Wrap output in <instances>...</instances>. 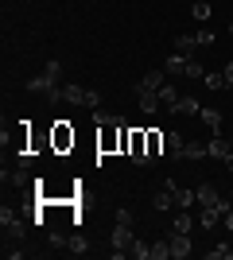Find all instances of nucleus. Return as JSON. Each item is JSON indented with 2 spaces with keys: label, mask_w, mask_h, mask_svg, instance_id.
I'll return each instance as SVG.
<instances>
[{
  "label": "nucleus",
  "mask_w": 233,
  "mask_h": 260,
  "mask_svg": "<svg viewBox=\"0 0 233 260\" xmlns=\"http://www.w3.org/2000/svg\"><path fill=\"white\" fill-rule=\"evenodd\" d=\"M198 206H214V210H222V217L233 210V202H225L222 194H218V186L214 183H202L198 186Z\"/></svg>",
  "instance_id": "39448f33"
},
{
  "label": "nucleus",
  "mask_w": 233,
  "mask_h": 260,
  "mask_svg": "<svg viewBox=\"0 0 233 260\" xmlns=\"http://www.w3.org/2000/svg\"><path fill=\"white\" fill-rule=\"evenodd\" d=\"M0 229H4V237H23V221L16 217V210H0Z\"/></svg>",
  "instance_id": "0eeeda50"
},
{
  "label": "nucleus",
  "mask_w": 233,
  "mask_h": 260,
  "mask_svg": "<svg viewBox=\"0 0 233 260\" xmlns=\"http://www.w3.org/2000/svg\"><path fill=\"white\" fill-rule=\"evenodd\" d=\"M62 101H70V105H82V109H101V93H93V89L86 86H62Z\"/></svg>",
  "instance_id": "7ed1b4c3"
},
{
  "label": "nucleus",
  "mask_w": 233,
  "mask_h": 260,
  "mask_svg": "<svg viewBox=\"0 0 233 260\" xmlns=\"http://www.w3.org/2000/svg\"><path fill=\"white\" fill-rule=\"evenodd\" d=\"M229 152H233V148H229V140H225L222 132H214L210 140H206V155H214V159H225Z\"/></svg>",
  "instance_id": "9d476101"
},
{
  "label": "nucleus",
  "mask_w": 233,
  "mask_h": 260,
  "mask_svg": "<svg viewBox=\"0 0 233 260\" xmlns=\"http://www.w3.org/2000/svg\"><path fill=\"white\" fill-rule=\"evenodd\" d=\"M167 241H171V256H175V260H187L190 252H194L190 233H175V229H171V237H167Z\"/></svg>",
  "instance_id": "423d86ee"
},
{
  "label": "nucleus",
  "mask_w": 233,
  "mask_h": 260,
  "mask_svg": "<svg viewBox=\"0 0 233 260\" xmlns=\"http://www.w3.org/2000/svg\"><path fill=\"white\" fill-rule=\"evenodd\" d=\"M198 120H202L210 132H222V113H218V109H206V105H202V109H198Z\"/></svg>",
  "instance_id": "ddd939ff"
},
{
  "label": "nucleus",
  "mask_w": 233,
  "mask_h": 260,
  "mask_svg": "<svg viewBox=\"0 0 233 260\" xmlns=\"http://www.w3.org/2000/svg\"><path fill=\"white\" fill-rule=\"evenodd\" d=\"M152 206L159 210V214H167V210H175V183L171 179H163V190L152 198Z\"/></svg>",
  "instance_id": "6e6552de"
},
{
  "label": "nucleus",
  "mask_w": 233,
  "mask_h": 260,
  "mask_svg": "<svg viewBox=\"0 0 233 260\" xmlns=\"http://www.w3.org/2000/svg\"><path fill=\"white\" fill-rule=\"evenodd\" d=\"M136 98H140V113H148V117H152L155 109L163 105V101H159V93H155V89H144V93H136Z\"/></svg>",
  "instance_id": "4468645a"
},
{
  "label": "nucleus",
  "mask_w": 233,
  "mask_h": 260,
  "mask_svg": "<svg viewBox=\"0 0 233 260\" xmlns=\"http://www.w3.org/2000/svg\"><path fill=\"white\" fill-rule=\"evenodd\" d=\"M202 82H206L210 89H222V86H225V74H206Z\"/></svg>",
  "instance_id": "c756f323"
},
{
  "label": "nucleus",
  "mask_w": 233,
  "mask_h": 260,
  "mask_svg": "<svg viewBox=\"0 0 233 260\" xmlns=\"http://www.w3.org/2000/svg\"><path fill=\"white\" fill-rule=\"evenodd\" d=\"M8 183H12V186H27V175H23V171H16V175L8 179Z\"/></svg>",
  "instance_id": "2f4dec72"
},
{
  "label": "nucleus",
  "mask_w": 233,
  "mask_h": 260,
  "mask_svg": "<svg viewBox=\"0 0 233 260\" xmlns=\"http://www.w3.org/2000/svg\"><path fill=\"white\" fill-rule=\"evenodd\" d=\"M171 256V241H155L152 245V260H167Z\"/></svg>",
  "instance_id": "a878e982"
},
{
  "label": "nucleus",
  "mask_w": 233,
  "mask_h": 260,
  "mask_svg": "<svg viewBox=\"0 0 233 260\" xmlns=\"http://www.w3.org/2000/svg\"><path fill=\"white\" fill-rule=\"evenodd\" d=\"M222 221H225V229H233V210H229V214L222 217Z\"/></svg>",
  "instance_id": "72a5a7b5"
},
{
  "label": "nucleus",
  "mask_w": 233,
  "mask_h": 260,
  "mask_svg": "<svg viewBox=\"0 0 233 260\" xmlns=\"http://www.w3.org/2000/svg\"><path fill=\"white\" fill-rule=\"evenodd\" d=\"M198 98H179L175 101V105H171V109H167V113H171V117H198Z\"/></svg>",
  "instance_id": "1a4fd4ad"
},
{
  "label": "nucleus",
  "mask_w": 233,
  "mask_h": 260,
  "mask_svg": "<svg viewBox=\"0 0 233 260\" xmlns=\"http://www.w3.org/2000/svg\"><path fill=\"white\" fill-rule=\"evenodd\" d=\"M27 93H43V98H55L62 101V82H58V74H51V70H43V74H35L31 82H27Z\"/></svg>",
  "instance_id": "f03ea898"
},
{
  "label": "nucleus",
  "mask_w": 233,
  "mask_h": 260,
  "mask_svg": "<svg viewBox=\"0 0 233 260\" xmlns=\"http://www.w3.org/2000/svg\"><path fill=\"white\" fill-rule=\"evenodd\" d=\"M155 93H159V101H163V109H171V105H175L179 98H183V93H179L175 86H167V82H163V86H159V89H155Z\"/></svg>",
  "instance_id": "412c9836"
},
{
  "label": "nucleus",
  "mask_w": 233,
  "mask_h": 260,
  "mask_svg": "<svg viewBox=\"0 0 233 260\" xmlns=\"http://www.w3.org/2000/svg\"><path fill=\"white\" fill-rule=\"evenodd\" d=\"M187 78H190V82H198V78H206V70H202V62H194V58H187Z\"/></svg>",
  "instance_id": "cd10ccee"
},
{
  "label": "nucleus",
  "mask_w": 233,
  "mask_h": 260,
  "mask_svg": "<svg viewBox=\"0 0 233 260\" xmlns=\"http://www.w3.org/2000/svg\"><path fill=\"white\" fill-rule=\"evenodd\" d=\"M198 221H202V229H214L218 221H222V210H214V206H202Z\"/></svg>",
  "instance_id": "6ab92c4d"
},
{
  "label": "nucleus",
  "mask_w": 233,
  "mask_h": 260,
  "mask_svg": "<svg viewBox=\"0 0 233 260\" xmlns=\"http://www.w3.org/2000/svg\"><path fill=\"white\" fill-rule=\"evenodd\" d=\"M132 256H136V260H152V245L136 237V241H132Z\"/></svg>",
  "instance_id": "b1692460"
},
{
  "label": "nucleus",
  "mask_w": 233,
  "mask_h": 260,
  "mask_svg": "<svg viewBox=\"0 0 233 260\" xmlns=\"http://www.w3.org/2000/svg\"><path fill=\"white\" fill-rule=\"evenodd\" d=\"M113 256L121 260V256H128L132 252V241H136V233H132V225H124V221H117V229H113Z\"/></svg>",
  "instance_id": "20e7f679"
},
{
  "label": "nucleus",
  "mask_w": 233,
  "mask_h": 260,
  "mask_svg": "<svg viewBox=\"0 0 233 260\" xmlns=\"http://www.w3.org/2000/svg\"><path fill=\"white\" fill-rule=\"evenodd\" d=\"M179 159H190V163L206 159V144H202V140H187V144H183V152H179Z\"/></svg>",
  "instance_id": "f8f14e48"
},
{
  "label": "nucleus",
  "mask_w": 233,
  "mask_h": 260,
  "mask_svg": "<svg viewBox=\"0 0 233 260\" xmlns=\"http://www.w3.org/2000/svg\"><path fill=\"white\" fill-rule=\"evenodd\" d=\"M163 74H167V70H148V74L136 82L132 93H144V89H159V86H163Z\"/></svg>",
  "instance_id": "9b49d317"
},
{
  "label": "nucleus",
  "mask_w": 233,
  "mask_h": 260,
  "mask_svg": "<svg viewBox=\"0 0 233 260\" xmlns=\"http://www.w3.org/2000/svg\"><path fill=\"white\" fill-rule=\"evenodd\" d=\"M187 58H190V54H171V58H167V62H163V70H167V74H187Z\"/></svg>",
  "instance_id": "dca6fc26"
},
{
  "label": "nucleus",
  "mask_w": 233,
  "mask_h": 260,
  "mask_svg": "<svg viewBox=\"0 0 233 260\" xmlns=\"http://www.w3.org/2000/svg\"><path fill=\"white\" fill-rule=\"evenodd\" d=\"M66 245H70V252H78V256H82V252H89V249H86V241H82V237H66Z\"/></svg>",
  "instance_id": "7c9ffc66"
},
{
  "label": "nucleus",
  "mask_w": 233,
  "mask_h": 260,
  "mask_svg": "<svg viewBox=\"0 0 233 260\" xmlns=\"http://www.w3.org/2000/svg\"><path fill=\"white\" fill-rule=\"evenodd\" d=\"M183 144H187V136H183V132H171V136H167V152H171V159H179Z\"/></svg>",
  "instance_id": "5701e85b"
},
{
  "label": "nucleus",
  "mask_w": 233,
  "mask_h": 260,
  "mask_svg": "<svg viewBox=\"0 0 233 260\" xmlns=\"http://www.w3.org/2000/svg\"><path fill=\"white\" fill-rule=\"evenodd\" d=\"M190 12H194V20H210V4H206V0H194Z\"/></svg>",
  "instance_id": "c85d7f7f"
},
{
  "label": "nucleus",
  "mask_w": 233,
  "mask_h": 260,
  "mask_svg": "<svg viewBox=\"0 0 233 260\" xmlns=\"http://www.w3.org/2000/svg\"><path fill=\"white\" fill-rule=\"evenodd\" d=\"M159 148H163V136H159V132H148V155H159Z\"/></svg>",
  "instance_id": "bb28decb"
},
{
  "label": "nucleus",
  "mask_w": 233,
  "mask_h": 260,
  "mask_svg": "<svg viewBox=\"0 0 233 260\" xmlns=\"http://www.w3.org/2000/svg\"><path fill=\"white\" fill-rule=\"evenodd\" d=\"M74 144V132L66 128V120H58V128H55V148H70Z\"/></svg>",
  "instance_id": "a211bd4d"
},
{
  "label": "nucleus",
  "mask_w": 233,
  "mask_h": 260,
  "mask_svg": "<svg viewBox=\"0 0 233 260\" xmlns=\"http://www.w3.org/2000/svg\"><path fill=\"white\" fill-rule=\"evenodd\" d=\"M229 35H233V23H229Z\"/></svg>",
  "instance_id": "c9c22d12"
},
{
  "label": "nucleus",
  "mask_w": 233,
  "mask_h": 260,
  "mask_svg": "<svg viewBox=\"0 0 233 260\" xmlns=\"http://www.w3.org/2000/svg\"><path fill=\"white\" fill-rule=\"evenodd\" d=\"M194 198H198V190H187V186H175V210H190V206H194Z\"/></svg>",
  "instance_id": "2eb2a0df"
},
{
  "label": "nucleus",
  "mask_w": 233,
  "mask_h": 260,
  "mask_svg": "<svg viewBox=\"0 0 233 260\" xmlns=\"http://www.w3.org/2000/svg\"><path fill=\"white\" fill-rule=\"evenodd\" d=\"M93 124L97 128H113V124H124L121 117H113V113H101V109H93Z\"/></svg>",
  "instance_id": "4be33fe9"
},
{
  "label": "nucleus",
  "mask_w": 233,
  "mask_h": 260,
  "mask_svg": "<svg viewBox=\"0 0 233 260\" xmlns=\"http://www.w3.org/2000/svg\"><path fill=\"white\" fill-rule=\"evenodd\" d=\"M222 163H225V167H229V171H233V152H229V155H225V159H222Z\"/></svg>",
  "instance_id": "f704fd0d"
},
{
  "label": "nucleus",
  "mask_w": 233,
  "mask_h": 260,
  "mask_svg": "<svg viewBox=\"0 0 233 260\" xmlns=\"http://www.w3.org/2000/svg\"><path fill=\"white\" fill-rule=\"evenodd\" d=\"M171 229H175V233H190V229H194V217H190L187 210H179L175 221H171Z\"/></svg>",
  "instance_id": "aec40b11"
},
{
  "label": "nucleus",
  "mask_w": 233,
  "mask_h": 260,
  "mask_svg": "<svg viewBox=\"0 0 233 260\" xmlns=\"http://www.w3.org/2000/svg\"><path fill=\"white\" fill-rule=\"evenodd\" d=\"M206 260H233V249L229 245H214V249L206 252Z\"/></svg>",
  "instance_id": "393cba45"
},
{
  "label": "nucleus",
  "mask_w": 233,
  "mask_h": 260,
  "mask_svg": "<svg viewBox=\"0 0 233 260\" xmlns=\"http://www.w3.org/2000/svg\"><path fill=\"white\" fill-rule=\"evenodd\" d=\"M121 144L128 148V155H132V163H136V167H148V163H152V155H148V132H140V128H136L132 136H128V132L121 128Z\"/></svg>",
  "instance_id": "f257e3e1"
},
{
  "label": "nucleus",
  "mask_w": 233,
  "mask_h": 260,
  "mask_svg": "<svg viewBox=\"0 0 233 260\" xmlns=\"http://www.w3.org/2000/svg\"><path fill=\"white\" fill-rule=\"evenodd\" d=\"M222 74H225V86H233V62H225V70H222Z\"/></svg>",
  "instance_id": "473e14b6"
},
{
  "label": "nucleus",
  "mask_w": 233,
  "mask_h": 260,
  "mask_svg": "<svg viewBox=\"0 0 233 260\" xmlns=\"http://www.w3.org/2000/svg\"><path fill=\"white\" fill-rule=\"evenodd\" d=\"M194 47H202L198 35H175V51L179 54H194Z\"/></svg>",
  "instance_id": "f3484780"
}]
</instances>
